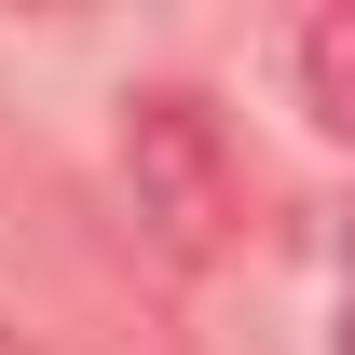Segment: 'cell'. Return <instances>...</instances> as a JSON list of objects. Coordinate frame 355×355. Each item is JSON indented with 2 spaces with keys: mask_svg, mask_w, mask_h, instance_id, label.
Instances as JSON below:
<instances>
[{
  "mask_svg": "<svg viewBox=\"0 0 355 355\" xmlns=\"http://www.w3.org/2000/svg\"><path fill=\"white\" fill-rule=\"evenodd\" d=\"M301 96H314L328 137H355V0H328V14L301 28Z\"/></svg>",
  "mask_w": 355,
  "mask_h": 355,
  "instance_id": "cell-2",
  "label": "cell"
},
{
  "mask_svg": "<svg viewBox=\"0 0 355 355\" xmlns=\"http://www.w3.org/2000/svg\"><path fill=\"white\" fill-rule=\"evenodd\" d=\"M0 355H28V328H0Z\"/></svg>",
  "mask_w": 355,
  "mask_h": 355,
  "instance_id": "cell-4",
  "label": "cell"
},
{
  "mask_svg": "<svg viewBox=\"0 0 355 355\" xmlns=\"http://www.w3.org/2000/svg\"><path fill=\"white\" fill-rule=\"evenodd\" d=\"M123 191H137V219H150L164 260H232V232H246V164H232L219 110L191 83L123 96Z\"/></svg>",
  "mask_w": 355,
  "mask_h": 355,
  "instance_id": "cell-1",
  "label": "cell"
},
{
  "mask_svg": "<svg viewBox=\"0 0 355 355\" xmlns=\"http://www.w3.org/2000/svg\"><path fill=\"white\" fill-rule=\"evenodd\" d=\"M342 355H355V287H342Z\"/></svg>",
  "mask_w": 355,
  "mask_h": 355,
  "instance_id": "cell-3",
  "label": "cell"
}]
</instances>
